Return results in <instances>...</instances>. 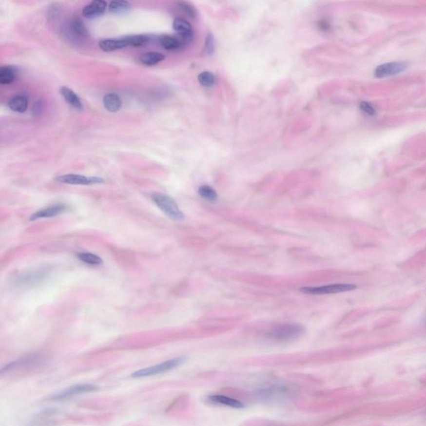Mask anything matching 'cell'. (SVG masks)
I'll return each instance as SVG.
<instances>
[{
    "label": "cell",
    "instance_id": "7a4b0ae2",
    "mask_svg": "<svg viewBox=\"0 0 426 426\" xmlns=\"http://www.w3.org/2000/svg\"><path fill=\"white\" fill-rule=\"evenodd\" d=\"M152 199L154 203L157 206L160 210L174 221H182L184 218V215L180 210L176 202L174 199L165 194H154L152 196Z\"/></svg>",
    "mask_w": 426,
    "mask_h": 426
},
{
    "label": "cell",
    "instance_id": "ba28073f",
    "mask_svg": "<svg viewBox=\"0 0 426 426\" xmlns=\"http://www.w3.org/2000/svg\"><path fill=\"white\" fill-rule=\"evenodd\" d=\"M407 63L404 62H393L378 66L375 70V77L379 78L391 77L401 74L407 68Z\"/></svg>",
    "mask_w": 426,
    "mask_h": 426
},
{
    "label": "cell",
    "instance_id": "9c48e42d",
    "mask_svg": "<svg viewBox=\"0 0 426 426\" xmlns=\"http://www.w3.org/2000/svg\"><path fill=\"white\" fill-rule=\"evenodd\" d=\"M68 33L72 39L74 40H85L89 36L88 29L86 27L85 23H83L80 18L74 17L68 22Z\"/></svg>",
    "mask_w": 426,
    "mask_h": 426
},
{
    "label": "cell",
    "instance_id": "484cf974",
    "mask_svg": "<svg viewBox=\"0 0 426 426\" xmlns=\"http://www.w3.org/2000/svg\"><path fill=\"white\" fill-rule=\"evenodd\" d=\"M177 6L184 13L185 15H188V17L191 18V19H196L197 12H196V9L194 8V5H192L191 3H188V2L181 1V2L177 3Z\"/></svg>",
    "mask_w": 426,
    "mask_h": 426
},
{
    "label": "cell",
    "instance_id": "ffe728a7",
    "mask_svg": "<svg viewBox=\"0 0 426 426\" xmlns=\"http://www.w3.org/2000/svg\"><path fill=\"white\" fill-rule=\"evenodd\" d=\"M165 59V55L158 52H148L142 54L138 58L140 63L144 66H154Z\"/></svg>",
    "mask_w": 426,
    "mask_h": 426
},
{
    "label": "cell",
    "instance_id": "52a82bcc",
    "mask_svg": "<svg viewBox=\"0 0 426 426\" xmlns=\"http://www.w3.org/2000/svg\"><path fill=\"white\" fill-rule=\"evenodd\" d=\"M49 271L48 269H39V270L31 271L29 272L24 273L17 276L15 279V283L20 287H29L34 285L39 284L49 276Z\"/></svg>",
    "mask_w": 426,
    "mask_h": 426
},
{
    "label": "cell",
    "instance_id": "9a60e30c",
    "mask_svg": "<svg viewBox=\"0 0 426 426\" xmlns=\"http://www.w3.org/2000/svg\"><path fill=\"white\" fill-rule=\"evenodd\" d=\"M208 401L216 405H221L235 409H242L244 407V405L241 401L233 398L228 397L226 395H212L208 397Z\"/></svg>",
    "mask_w": 426,
    "mask_h": 426
},
{
    "label": "cell",
    "instance_id": "f1b7e54d",
    "mask_svg": "<svg viewBox=\"0 0 426 426\" xmlns=\"http://www.w3.org/2000/svg\"><path fill=\"white\" fill-rule=\"evenodd\" d=\"M41 108H42V105H41V102H38L37 103L35 104V106H34V108H33L34 114H40V112H41Z\"/></svg>",
    "mask_w": 426,
    "mask_h": 426
},
{
    "label": "cell",
    "instance_id": "44dd1931",
    "mask_svg": "<svg viewBox=\"0 0 426 426\" xmlns=\"http://www.w3.org/2000/svg\"><path fill=\"white\" fill-rule=\"evenodd\" d=\"M133 6L128 1H112L108 5V9L114 15L126 14L131 10Z\"/></svg>",
    "mask_w": 426,
    "mask_h": 426
},
{
    "label": "cell",
    "instance_id": "4316f807",
    "mask_svg": "<svg viewBox=\"0 0 426 426\" xmlns=\"http://www.w3.org/2000/svg\"><path fill=\"white\" fill-rule=\"evenodd\" d=\"M205 53L208 56H212L215 51V39L212 33H208L206 39H205L204 45Z\"/></svg>",
    "mask_w": 426,
    "mask_h": 426
},
{
    "label": "cell",
    "instance_id": "277c9868",
    "mask_svg": "<svg viewBox=\"0 0 426 426\" xmlns=\"http://www.w3.org/2000/svg\"><path fill=\"white\" fill-rule=\"evenodd\" d=\"M356 286L354 284H332L316 287H302L300 289L301 292L309 295H327L335 293L347 292L355 290Z\"/></svg>",
    "mask_w": 426,
    "mask_h": 426
},
{
    "label": "cell",
    "instance_id": "4fadbf2b",
    "mask_svg": "<svg viewBox=\"0 0 426 426\" xmlns=\"http://www.w3.org/2000/svg\"><path fill=\"white\" fill-rule=\"evenodd\" d=\"M173 27L175 32L179 34L180 39L183 40L185 43H187L188 41L192 39L194 31L192 24L188 21L182 18H176L174 21Z\"/></svg>",
    "mask_w": 426,
    "mask_h": 426
},
{
    "label": "cell",
    "instance_id": "7c38bea8",
    "mask_svg": "<svg viewBox=\"0 0 426 426\" xmlns=\"http://www.w3.org/2000/svg\"><path fill=\"white\" fill-rule=\"evenodd\" d=\"M107 3L103 0H94L88 3L82 9V14L87 19H95L104 15L107 9Z\"/></svg>",
    "mask_w": 426,
    "mask_h": 426
},
{
    "label": "cell",
    "instance_id": "2e32d148",
    "mask_svg": "<svg viewBox=\"0 0 426 426\" xmlns=\"http://www.w3.org/2000/svg\"><path fill=\"white\" fill-rule=\"evenodd\" d=\"M102 103L106 109L110 113H116L119 111L122 104L121 97L117 94L114 93L106 94L102 99Z\"/></svg>",
    "mask_w": 426,
    "mask_h": 426
},
{
    "label": "cell",
    "instance_id": "5b68a950",
    "mask_svg": "<svg viewBox=\"0 0 426 426\" xmlns=\"http://www.w3.org/2000/svg\"><path fill=\"white\" fill-rule=\"evenodd\" d=\"M58 182L63 184L81 185V186H92V185L101 184L104 182V179L98 176H86L79 174H66L58 176L55 178Z\"/></svg>",
    "mask_w": 426,
    "mask_h": 426
},
{
    "label": "cell",
    "instance_id": "d6986e66",
    "mask_svg": "<svg viewBox=\"0 0 426 426\" xmlns=\"http://www.w3.org/2000/svg\"><path fill=\"white\" fill-rule=\"evenodd\" d=\"M9 108L12 111L16 112L19 114H23L28 109L29 101L25 96L23 95H17L10 98L9 101Z\"/></svg>",
    "mask_w": 426,
    "mask_h": 426
},
{
    "label": "cell",
    "instance_id": "3957f363",
    "mask_svg": "<svg viewBox=\"0 0 426 426\" xmlns=\"http://www.w3.org/2000/svg\"><path fill=\"white\" fill-rule=\"evenodd\" d=\"M184 361L185 357L171 359V360L164 361V362L156 365V366H153V367H148V368H145V369L136 370V371L132 374L131 377H147V376H152V375H158V374L167 372V371H169L171 369L179 367L180 365H182Z\"/></svg>",
    "mask_w": 426,
    "mask_h": 426
},
{
    "label": "cell",
    "instance_id": "83f0119b",
    "mask_svg": "<svg viewBox=\"0 0 426 426\" xmlns=\"http://www.w3.org/2000/svg\"><path fill=\"white\" fill-rule=\"evenodd\" d=\"M360 108L361 111L363 112L364 114H367L368 116H374L375 114V109L374 107L370 105L369 102H362L360 104Z\"/></svg>",
    "mask_w": 426,
    "mask_h": 426
},
{
    "label": "cell",
    "instance_id": "d4e9b609",
    "mask_svg": "<svg viewBox=\"0 0 426 426\" xmlns=\"http://www.w3.org/2000/svg\"><path fill=\"white\" fill-rule=\"evenodd\" d=\"M197 79L199 83L206 88L213 87L216 82V77L214 76V74L208 71L202 72L199 74Z\"/></svg>",
    "mask_w": 426,
    "mask_h": 426
},
{
    "label": "cell",
    "instance_id": "603a6c76",
    "mask_svg": "<svg viewBox=\"0 0 426 426\" xmlns=\"http://www.w3.org/2000/svg\"><path fill=\"white\" fill-rule=\"evenodd\" d=\"M77 258L81 262L89 266H99L103 263L102 259L94 253L81 252L77 254Z\"/></svg>",
    "mask_w": 426,
    "mask_h": 426
},
{
    "label": "cell",
    "instance_id": "8992f818",
    "mask_svg": "<svg viewBox=\"0 0 426 426\" xmlns=\"http://www.w3.org/2000/svg\"><path fill=\"white\" fill-rule=\"evenodd\" d=\"M98 388L94 385L91 384H80V385H75L73 387H69L68 389H65L64 390H62L60 392L55 394L54 395H52L49 397V400L52 401H63L65 399L76 396V395H82L85 393L92 392V391H96Z\"/></svg>",
    "mask_w": 426,
    "mask_h": 426
},
{
    "label": "cell",
    "instance_id": "8fae6325",
    "mask_svg": "<svg viewBox=\"0 0 426 426\" xmlns=\"http://www.w3.org/2000/svg\"><path fill=\"white\" fill-rule=\"evenodd\" d=\"M100 49L104 52H114L131 47L129 36L115 39H104L99 41Z\"/></svg>",
    "mask_w": 426,
    "mask_h": 426
},
{
    "label": "cell",
    "instance_id": "5bb4252c",
    "mask_svg": "<svg viewBox=\"0 0 426 426\" xmlns=\"http://www.w3.org/2000/svg\"><path fill=\"white\" fill-rule=\"evenodd\" d=\"M60 94L63 96L65 102L71 106L72 108L76 109L77 111H82L83 109L82 101L72 89L63 86L60 88Z\"/></svg>",
    "mask_w": 426,
    "mask_h": 426
},
{
    "label": "cell",
    "instance_id": "6da1fadb",
    "mask_svg": "<svg viewBox=\"0 0 426 426\" xmlns=\"http://www.w3.org/2000/svg\"><path fill=\"white\" fill-rule=\"evenodd\" d=\"M304 331V328L296 323H282L273 327L266 333V337L278 343H287L298 339Z\"/></svg>",
    "mask_w": 426,
    "mask_h": 426
},
{
    "label": "cell",
    "instance_id": "e0dca14e",
    "mask_svg": "<svg viewBox=\"0 0 426 426\" xmlns=\"http://www.w3.org/2000/svg\"><path fill=\"white\" fill-rule=\"evenodd\" d=\"M18 69L14 66H3L0 68V83L3 85L15 82L18 76Z\"/></svg>",
    "mask_w": 426,
    "mask_h": 426
},
{
    "label": "cell",
    "instance_id": "30bf717a",
    "mask_svg": "<svg viewBox=\"0 0 426 426\" xmlns=\"http://www.w3.org/2000/svg\"><path fill=\"white\" fill-rule=\"evenodd\" d=\"M68 211V206L65 204H54L49 206L48 208H43L37 211L36 213L32 214L29 217L30 221H36L39 219L50 218L54 216H58L60 214H63Z\"/></svg>",
    "mask_w": 426,
    "mask_h": 426
},
{
    "label": "cell",
    "instance_id": "7402d4cb",
    "mask_svg": "<svg viewBox=\"0 0 426 426\" xmlns=\"http://www.w3.org/2000/svg\"><path fill=\"white\" fill-rule=\"evenodd\" d=\"M287 388L284 387H269L267 389H262L261 392L259 393V395H261V397L266 398V399H273V398L278 397L279 395H285L287 394Z\"/></svg>",
    "mask_w": 426,
    "mask_h": 426
},
{
    "label": "cell",
    "instance_id": "ac0fdd59",
    "mask_svg": "<svg viewBox=\"0 0 426 426\" xmlns=\"http://www.w3.org/2000/svg\"><path fill=\"white\" fill-rule=\"evenodd\" d=\"M160 44L162 48L167 50H176L182 48L186 44L183 40L180 38L173 37L169 35H162L159 39Z\"/></svg>",
    "mask_w": 426,
    "mask_h": 426
},
{
    "label": "cell",
    "instance_id": "cb8c5ba5",
    "mask_svg": "<svg viewBox=\"0 0 426 426\" xmlns=\"http://www.w3.org/2000/svg\"><path fill=\"white\" fill-rule=\"evenodd\" d=\"M198 194L202 198L206 199L210 202H215L218 198V195L216 191L214 190L209 185H202L198 188Z\"/></svg>",
    "mask_w": 426,
    "mask_h": 426
}]
</instances>
